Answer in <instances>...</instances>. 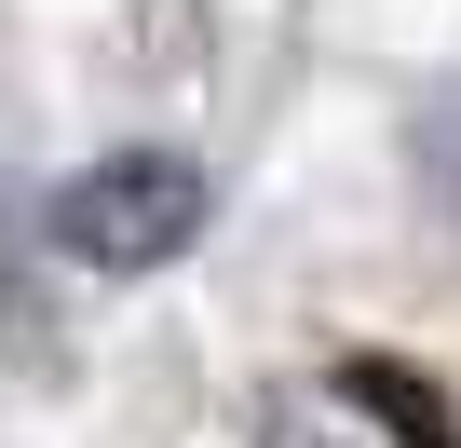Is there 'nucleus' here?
<instances>
[{
	"instance_id": "nucleus-2",
	"label": "nucleus",
	"mask_w": 461,
	"mask_h": 448,
	"mask_svg": "<svg viewBox=\"0 0 461 448\" xmlns=\"http://www.w3.org/2000/svg\"><path fill=\"white\" fill-rule=\"evenodd\" d=\"M272 448H461V421H447V394L420 367L353 353V367H326V380H299L272 407Z\"/></svg>"
},
{
	"instance_id": "nucleus-1",
	"label": "nucleus",
	"mask_w": 461,
	"mask_h": 448,
	"mask_svg": "<svg viewBox=\"0 0 461 448\" xmlns=\"http://www.w3.org/2000/svg\"><path fill=\"white\" fill-rule=\"evenodd\" d=\"M203 217H217V177H203V163H176V150H109V163H82V177L41 204V245H55L68 272H163Z\"/></svg>"
}]
</instances>
